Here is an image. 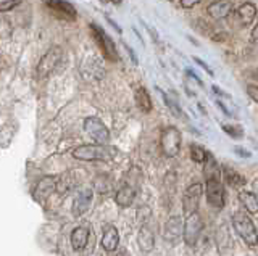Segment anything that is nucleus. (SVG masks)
<instances>
[{
  "label": "nucleus",
  "instance_id": "nucleus-1",
  "mask_svg": "<svg viewBox=\"0 0 258 256\" xmlns=\"http://www.w3.org/2000/svg\"><path fill=\"white\" fill-rule=\"evenodd\" d=\"M232 226L239 234V237L244 240L248 246H255L258 243V232L255 229V224L252 219L244 213H236L232 216Z\"/></svg>",
  "mask_w": 258,
  "mask_h": 256
},
{
  "label": "nucleus",
  "instance_id": "nucleus-2",
  "mask_svg": "<svg viewBox=\"0 0 258 256\" xmlns=\"http://www.w3.org/2000/svg\"><path fill=\"white\" fill-rule=\"evenodd\" d=\"M73 156L81 161H105L111 158V151L100 143H91V145H81L73 150Z\"/></svg>",
  "mask_w": 258,
  "mask_h": 256
},
{
  "label": "nucleus",
  "instance_id": "nucleus-3",
  "mask_svg": "<svg viewBox=\"0 0 258 256\" xmlns=\"http://www.w3.org/2000/svg\"><path fill=\"white\" fill-rule=\"evenodd\" d=\"M63 58V49L60 45H53L50 50H48L42 58H40L37 69H36V76L37 79H44L48 77L53 71L56 69V66L60 65V61Z\"/></svg>",
  "mask_w": 258,
  "mask_h": 256
},
{
  "label": "nucleus",
  "instance_id": "nucleus-4",
  "mask_svg": "<svg viewBox=\"0 0 258 256\" xmlns=\"http://www.w3.org/2000/svg\"><path fill=\"white\" fill-rule=\"evenodd\" d=\"M91 31H92V36L95 39V42L100 47L103 57L108 61H118L119 55H118L116 45H115V42H113V39L105 33L99 25H95V23H91Z\"/></svg>",
  "mask_w": 258,
  "mask_h": 256
},
{
  "label": "nucleus",
  "instance_id": "nucleus-5",
  "mask_svg": "<svg viewBox=\"0 0 258 256\" xmlns=\"http://www.w3.org/2000/svg\"><path fill=\"white\" fill-rule=\"evenodd\" d=\"M181 132L179 129H176L174 126H168L161 131V137H160V143H161V150L168 158H174L181 150Z\"/></svg>",
  "mask_w": 258,
  "mask_h": 256
},
{
  "label": "nucleus",
  "instance_id": "nucleus-6",
  "mask_svg": "<svg viewBox=\"0 0 258 256\" xmlns=\"http://www.w3.org/2000/svg\"><path fill=\"white\" fill-rule=\"evenodd\" d=\"M84 132L95 143H100V145H105L110 140V131L103 124L102 119H99L97 116H89L84 119Z\"/></svg>",
  "mask_w": 258,
  "mask_h": 256
},
{
  "label": "nucleus",
  "instance_id": "nucleus-7",
  "mask_svg": "<svg viewBox=\"0 0 258 256\" xmlns=\"http://www.w3.org/2000/svg\"><path fill=\"white\" fill-rule=\"evenodd\" d=\"M42 4L55 15V17H58L64 21H75L78 17L76 9L68 0H42Z\"/></svg>",
  "mask_w": 258,
  "mask_h": 256
},
{
  "label": "nucleus",
  "instance_id": "nucleus-8",
  "mask_svg": "<svg viewBox=\"0 0 258 256\" xmlns=\"http://www.w3.org/2000/svg\"><path fill=\"white\" fill-rule=\"evenodd\" d=\"M207 200L213 208L224 206V187L221 178L207 179Z\"/></svg>",
  "mask_w": 258,
  "mask_h": 256
},
{
  "label": "nucleus",
  "instance_id": "nucleus-9",
  "mask_svg": "<svg viewBox=\"0 0 258 256\" xmlns=\"http://www.w3.org/2000/svg\"><path fill=\"white\" fill-rule=\"evenodd\" d=\"M202 184H192L184 192V197H182V206H184V213L185 214H192L197 211V206L200 202V197H202Z\"/></svg>",
  "mask_w": 258,
  "mask_h": 256
},
{
  "label": "nucleus",
  "instance_id": "nucleus-10",
  "mask_svg": "<svg viewBox=\"0 0 258 256\" xmlns=\"http://www.w3.org/2000/svg\"><path fill=\"white\" fill-rule=\"evenodd\" d=\"M202 232V221H200V216L192 213L189 214V219L185 222V227H184V238L187 245H194L197 242V238Z\"/></svg>",
  "mask_w": 258,
  "mask_h": 256
},
{
  "label": "nucleus",
  "instance_id": "nucleus-11",
  "mask_svg": "<svg viewBox=\"0 0 258 256\" xmlns=\"http://www.w3.org/2000/svg\"><path fill=\"white\" fill-rule=\"evenodd\" d=\"M92 198H94L92 189H83V190H79L76 198H75V203H73V214H75V216L84 214L89 210V206H91Z\"/></svg>",
  "mask_w": 258,
  "mask_h": 256
},
{
  "label": "nucleus",
  "instance_id": "nucleus-12",
  "mask_svg": "<svg viewBox=\"0 0 258 256\" xmlns=\"http://www.w3.org/2000/svg\"><path fill=\"white\" fill-rule=\"evenodd\" d=\"M55 190H56V178H52V176L42 178L37 182V186L34 189V198L39 200V202H42L47 197H50Z\"/></svg>",
  "mask_w": 258,
  "mask_h": 256
},
{
  "label": "nucleus",
  "instance_id": "nucleus-13",
  "mask_svg": "<svg viewBox=\"0 0 258 256\" xmlns=\"http://www.w3.org/2000/svg\"><path fill=\"white\" fill-rule=\"evenodd\" d=\"M231 12H232V4L229 0H215L207 9V13L213 20H224L226 17H229Z\"/></svg>",
  "mask_w": 258,
  "mask_h": 256
},
{
  "label": "nucleus",
  "instance_id": "nucleus-14",
  "mask_svg": "<svg viewBox=\"0 0 258 256\" xmlns=\"http://www.w3.org/2000/svg\"><path fill=\"white\" fill-rule=\"evenodd\" d=\"M236 13H237V18L240 21V25L242 26H248L250 23L256 18V7L253 4H250V2L242 4Z\"/></svg>",
  "mask_w": 258,
  "mask_h": 256
},
{
  "label": "nucleus",
  "instance_id": "nucleus-15",
  "mask_svg": "<svg viewBox=\"0 0 258 256\" xmlns=\"http://www.w3.org/2000/svg\"><path fill=\"white\" fill-rule=\"evenodd\" d=\"M118 243H119V234H118V230L115 227H108L107 230H105L103 237H102V246H103V250L115 251Z\"/></svg>",
  "mask_w": 258,
  "mask_h": 256
},
{
  "label": "nucleus",
  "instance_id": "nucleus-16",
  "mask_svg": "<svg viewBox=\"0 0 258 256\" xmlns=\"http://www.w3.org/2000/svg\"><path fill=\"white\" fill-rule=\"evenodd\" d=\"M87 238H89V230L86 227H76L71 234V245L75 250H84L87 245Z\"/></svg>",
  "mask_w": 258,
  "mask_h": 256
},
{
  "label": "nucleus",
  "instance_id": "nucleus-17",
  "mask_svg": "<svg viewBox=\"0 0 258 256\" xmlns=\"http://www.w3.org/2000/svg\"><path fill=\"white\" fill-rule=\"evenodd\" d=\"M136 198V190L131 186H123L115 195V202L119 206H129Z\"/></svg>",
  "mask_w": 258,
  "mask_h": 256
},
{
  "label": "nucleus",
  "instance_id": "nucleus-18",
  "mask_svg": "<svg viewBox=\"0 0 258 256\" xmlns=\"http://www.w3.org/2000/svg\"><path fill=\"white\" fill-rule=\"evenodd\" d=\"M136 103L137 107H139L141 111H144V113H150L152 111V99L149 92L145 91V87H137L136 89Z\"/></svg>",
  "mask_w": 258,
  "mask_h": 256
},
{
  "label": "nucleus",
  "instance_id": "nucleus-19",
  "mask_svg": "<svg viewBox=\"0 0 258 256\" xmlns=\"http://www.w3.org/2000/svg\"><path fill=\"white\" fill-rule=\"evenodd\" d=\"M239 200L240 203L244 205V208L248 211V213H258V198L255 194H252V192H240L239 194Z\"/></svg>",
  "mask_w": 258,
  "mask_h": 256
},
{
  "label": "nucleus",
  "instance_id": "nucleus-20",
  "mask_svg": "<svg viewBox=\"0 0 258 256\" xmlns=\"http://www.w3.org/2000/svg\"><path fill=\"white\" fill-rule=\"evenodd\" d=\"M137 240H139V245H141L142 251H150L153 248V232L150 230V227L142 226Z\"/></svg>",
  "mask_w": 258,
  "mask_h": 256
},
{
  "label": "nucleus",
  "instance_id": "nucleus-21",
  "mask_svg": "<svg viewBox=\"0 0 258 256\" xmlns=\"http://www.w3.org/2000/svg\"><path fill=\"white\" fill-rule=\"evenodd\" d=\"M84 73V77L89 79V81H99V79L103 77V73H105V69L99 65H92V61L91 60H87L86 61V69L83 71Z\"/></svg>",
  "mask_w": 258,
  "mask_h": 256
},
{
  "label": "nucleus",
  "instance_id": "nucleus-22",
  "mask_svg": "<svg viewBox=\"0 0 258 256\" xmlns=\"http://www.w3.org/2000/svg\"><path fill=\"white\" fill-rule=\"evenodd\" d=\"M224 179L228 181V184H231V186H234V187L244 186V184H245V178H244V176H240L237 171L229 169V167H224Z\"/></svg>",
  "mask_w": 258,
  "mask_h": 256
},
{
  "label": "nucleus",
  "instance_id": "nucleus-23",
  "mask_svg": "<svg viewBox=\"0 0 258 256\" xmlns=\"http://www.w3.org/2000/svg\"><path fill=\"white\" fill-rule=\"evenodd\" d=\"M208 153L204 147L200 145H190V158L194 159L196 163H205Z\"/></svg>",
  "mask_w": 258,
  "mask_h": 256
},
{
  "label": "nucleus",
  "instance_id": "nucleus-24",
  "mask_svg": "<svg viewBox=\"0 0 258 256\" xmlns=\"http://www.w3.org/2000/svg\"><path fill=\"white\" fill-rule=\"evenodd\" d=\"M166 237L169 235V234H173L171 235V238H174L176 235H179V232H181V221H179V218H171L169 219V222L166 224Z\"/></svg>",
  "mask_w": 258,
  "mask_h": 256
},
{
  "label": "nucleus",
  "instance_id": "nucleus-25",
  "mask_svg": "<svg viewBox=\"0 0 258 256\" xmlns=\"http://www.w3.org/2000/svg\"><path fill=\"white\" fill-rule=\"evenodd\" d=\"M20 4H21V0H2V2H0V13L12 12V10H15Z\"/></svg>",
  "mask_w": 258,
  "mask_h": 256
},
{
  "label": "nucleus",
  "instance_id": "nucleus-26",
  "mask_svg": "<svg viewBox=\"0 0 258 256\" xmlns=\"http://www.w3.org/2000/svg\"><path fill=\"white\" fill-rule=\"evenodd\" d=\"M163 99H165V102H166V105L169 107V110L173 111V115H176V116H181L182 113H181V108H179V105H176V103L168 97L166 94H163Z\"/></svg>",
  "mask_w": 258,
  "mask_h": 256
},
{
  "label": "nucleus",
  "instance_id": "nucleus-27",
  "mask_svg": "<svg viewBox=\"0 0 258 256\" xmlns=\"http://www.w3.org/2000/svg\"><path fill=\"white\" fill-rule=\"evenodd\" d=\"M200 2H202V0H181V7L185 10H190L196 5H199Z\"/></svg>",
  "mask_w": 258,
  "mask_h": 256
},
{
  "label": "nucleus",
  "instance_id": "nucleus-28",
  "mask_svg": "<svg viewBox=\"0 0 258 256\" xmlns=\"http://www.w3.org/2000/svg\"><path fill=\"white\" fill-rule=\"evenodd\" d=\"M124 47H126V50H127V53H129V57H131L133 63H134V65H137V58H136V53L133 52V49H131V47H129L127 44H124Z\"/></svg>",
  "mask_w": 258,
  "mask_h": 256
},
{
  "label": "nucleus",
  "instance_id": "nucleus-29",
  "mask_svg": "<svg viewBox=\"0 0 258 256\" xmlns=\"http://www.w3.org/2000/svg\"><path fill=\"white\" fill-rule=\"evenodd\" d=\"M107 20H108V23H110V25H111L113 28H115V29H116V33H118V34H121V28H119V26L116 25V23H115V21H113V20H111L110 17H107Z\"/></svg>",
  "mask_w": 258,
  "mask_h": 256
},
{
  "label": "nucleus",
  "instance_id": "nucleus-30",
  "mask_svg": "<svg viewBox=\"0 0 258 256\" xmlns=\"http://www.w3.org/2000/svg\"><path fill=\"white\" fill-rule=\"evenodd\" d=\"M194 60H196V61L199 63V65L202 66V68H205V69L208 71V73H210V74H213V73H212V69H210V68H208V66H207V65H205V63H204V61H202L200 58H194Z\"/></svg>",
  "mask_w": 258,
  "mask_h": 256
},
{
  "label": "nucleus",
  "instance_id": "nucleus-31",
  "mask_svg": "<svg viewBox=\"0 0 258 256\" xmlns=\"http://www.w3.org/2000/svg\"><path fill=\"white\" fill-rule=\"evenodd\" d=\"M252 37L255 39V41H258V20H256V25H255V28L252 31Z\"/></svg>",
  "mask_w": 258,
  "mask_h": 256
},
{
  "label": "nucleus",
  "instance_id": "nucleus-32",
  "mask_svg": "<svg viewBox=\"0 0 258 256\" xmlns=\"http://www.w3.org/2000/svg\"><path fill=\"white\" fill-rule=\"evenodd\" d=\"M111 4H115V5H119V4H123V0H110Z\"/></svg>",
  "mask_w": 258,
  "mask_h": 256
},
{
  "label": "nucleus",
  "instance_id": "nucleus-33",
  "mask_svg": "<svg viewBox=\"0 0 258 256\" xmlns=\"http://www.w3.org/2000/svg\"><path fill=\"white\" fill-rule=\"evenodd\" d=\"M255 100H256V102H258V97H255Z\"/></svg>",
  "mask_w": 258,
  "mask_h": 256
},
{
  "label": "nucleus",
  "instance_id": "nucleus-34",
  "mask_svg": "<svg viewBox=\"0 0 258 256\" xmlns=\"http://www.w3.org/2000/svg\"><path fill=\"white\" fill-rule=\"evenodd\" d=\"M169 2H173V0H169Z\"/></svg>",
  "mask_w": 258,
  "mask_h": 256
}]
</instances>
